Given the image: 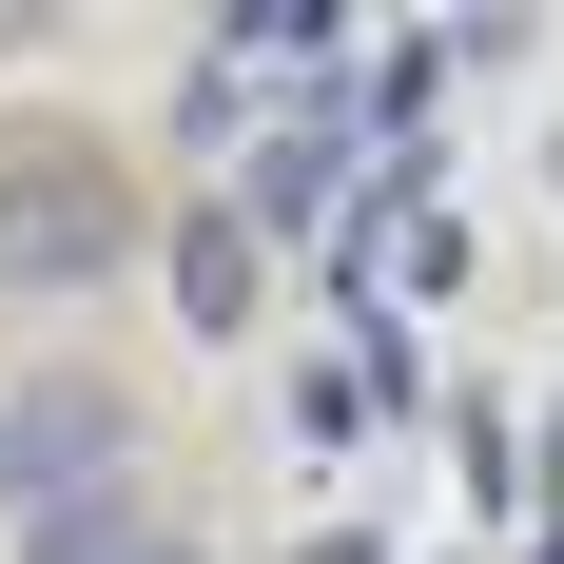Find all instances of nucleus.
<instances>
[{
  "instance_id": "obj_3",
  "label": "nucleus",
  "mask_w": 564,
  "mask_h": 564,
  "mask_svg": "<svg viewBox=\"0 0 564 564\" xmlns=\"http://www.w3.org/2000/svg\"><path fill=\"white\" fill-rule=\"evenodd\" d=\"M175 312H195V332H234V312H253V234H234V215L175 234Z\"/></svg>"
},
{
  "instance_id": "obj_1",
  "label": "nucleus",
  "mask_w": 564,
  "mask_h": 564,
  "mask_svg": "<svg viewBox=\"0 0 564 564\" xmlns=\"http://www.w3.org/2000/svg\"><path fill=\"white\" fill-rule=\"evenodd\" d=\"M117 273H137V175H117V137L20 117L0 137V292H117Z\"/></svg>"
},
{
  "instance_id": "obj_2",
  "label": "nucleus",
  "mask_w": 564,
  "mask_h": 564,
  "mask_svg": "<svg viewBox=\"0 0 564 564\" xmlns=\"http://www.w3.org/2000/svg\"><path fill=\"white\" fill-rule=\"evenodd\" d=\"M117 467H137V390H117V370H40V390H0V507H20V525L98 507Z\"/></svg>"
},
{
  "instance_id": "obj_4",
  "label": "nucleus",
  "mask_w": 564,
  "mask_h": 564,
  "mask_svg": "<svg viewBox=\"0 0 564 564\" xmlns=\"http://www.w3.org/2000/svg\"><path fill=\"white\" fill-rule=\"evenodd\" d=\"M137 545H156V525L117 507V487H98V507H58V525H20V564H137Z\"/></svg>"
},
{
  "instance_id": "obj_5",
  "label": "nucleus",
  "mask_w": 564,
  "mask_h": 564,
  "mask_svg": "<svg viewBox=\"0 0 564 564\" xmlns=\"http://www.w3.org/2000/svg\"><path fill=\"white\" fill-rule=\"evenodd\" d=\"M312 564H370V545H350V525H332V545H312Z\"/></svg>"
},
{
  "instance_id": "obj_6",
  "label": "nucleus",
  "mask_w": 564,
  "mask_h": 564,
  "mask_svg": "<svg viewBox=\"0 0 564 564\" xmlns=\"http://www.w3.org/2000/svg\"><path fill=\"white\" fill-rule=\"evenodd\" d=\"M137 564H195V545H175V525H156V545H137Z\"/></svg>"
}]
</instances>
